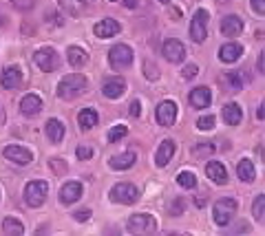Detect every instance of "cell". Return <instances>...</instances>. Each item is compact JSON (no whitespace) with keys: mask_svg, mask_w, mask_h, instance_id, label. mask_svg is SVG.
Instances as JSON below:
<instances>
[{"mask_svg":"<svg viewBox=\"0 0 265 236\" xmlns=\"http://www.w3.org/2000/svg\"><path fill=\"white\" fill-rule=\"evenodd\" d=\"M89 89V80L84 78L82 73H71V75H64L58 84V97L64 102H73L78 97H82Z\"/></svg>","mask_w":265,"mask_h":236,"instance_id":"obj_1","label":"cell"},{"mask_svg":"<svg viewBox=\"0 0 265 236\" xmlns=\"http://www.w3.org/2000/svg\"><path fill=\"white\" fill-rule=\"evenodd\" d=\"M237 208H239L237 199H232V197L219 199V201L215 203V210H212V219H215V223L219 225V228H226V225L232 221L234 214H237Z\"/></svg>","mask_w":265,"mask_h":236,"instance_id":"obj_2","label":"cell"},{"mask_svg":"<svg viewBox=\"0 0 265 236\" xmlns=\"http://www.w3.org/2000/svg\"><path fill=\"white\" fill-rule=\"evenodd\" d=\"M109 199L113 203H120V205H132V203H137V199H139V190H137V186H132V183L120 181L111 188Z\"/></svg>","mask_w":265,"mask_h":236,"instance_id":"obj_3","label":"cell"},{"mask_svg":"<svg viewBox=\"0 0 265 236\" xmlns=\"http://www.w3.org/2000/svg\"><path fill=\"white\" fill-rule=\"evenodd\" d=\"M49 194V183L47 181H29L27 188H24V203L29 208H40L44 201H47Z\"/></svg>","mask_w":265,"mask_h":236,"instance_id":"obj_4","label":"cell"},{"mask_svg":"<svg viewBox=\"0 0 265 236\" xmlns=\"http://www.w3.org/2000/svg\"><path fill=\"white\" fill-rule=\"evenodd\" d=\"M126 230L131 234H152L157 230V221L152 214H132V217L126 221Z\"/></svg>","mask_w":265,"mask_h":236,"instance_id":"obj_5","label":"cell"},{"mask_svg":"<svg viewBox=\"0 0 265 236\" xmlns=\"http://www.w3.org/2000/svg\"><path fill=\"white\" fill-rule=\"evenodd\" d=\"M132 58H135V53H132V49L126 47V44H115V47H111V51H109V64L113 66L115 71L129 69L132 64Z\"/></svg>","mask_w":265,"mask_h":236,"instance_id":"obj_6","label":"cell"},{"mask_svg":"<svg viewBox=\"0 0 265 236\" xmlns=\"http://www.w3.org/2000/svg\"><path fill=\"white\" fill-rule=\"evenodd\" d=\"M33 62L38 66L40 71H44V73H51V71H55L60 66V58H58V51L51 49V47H42L38 49L33 53Z\"/></svg>","mask_w":265,"mask_h":236,"instance_id":"obj_7","label":"cell"},{"mask_svg":"<svg viewBox=\"0 0 265 236\" xmlns=\"http://www.w3.org/2000/svg\"><path fill=\"white\" fill-rule=\"evenodd\" d=\"M208 11L206 9H197L195 16H192V22H190V38L195 40L197 44L206 42L208 38Z\"/></svg>","mask_w":265,"mask_h":236,"instance_id":"obj_8","label":"cell"},{"mask_svg":"<svg viewBox=\"0 0 265 236\" xmlns=\"http://www.w3.org/2000/svg\"><path fill=\"white\" fill-rule=\"evenodd\" d=\"M2 157L18 163V166H29V163L33 161V152L29 150L27 146H18V143H9L2 150Z\"/></svg>","mask_w":265,"mask_h":236,"instance_id":"obj_9","label":"cell"},{"mask_svg":"<svg viewBox=\"0 0 265 236\" xmlns=\"http://www.w3.org/2000/svg\"><path fill=\"white\" fill-rule=\"evenodd\" d=\"M155 119H157V124L164 126V128L175 126V121H177V104L172 100H164L159 106H157Z\"/></svg>","mask_w":265,"mask_h":236,"instance_id":"obj_10","label":"cell"},{"mask_svg":"<svg viewBox=\"0 0 265 236\" xmlns=\"http://www.w3.org/2000/svg\"><path fill=\"white\" fill-rule=\"evenodd\" d=\"M161 55L168 60L170 64H179L186 58V47L175 38H168L164 44H161Z\"/></svg>","mask_w":265,"mask_h":236,"instance_id":"obj_11","label":"cell"},{"mask_svg":"<svg viewBox=\"0 0 265 236\" xmlns=\"http://www.w3.org/2000/svg\"><path fill=\"white\" fill-rule=\"evenodd\" d=\"M22 69L16 64H11V66H7V69L2 71V75H0V86L2 89H7V91H13V89H20V84L24 82L22 78Z\"/></svg>","mask_w":265,"mask_h":236,"instance_id":"obj_12","label":"cell"},{"mask_svg":"<svg viewBox=\"0 0 265 236\" xmlns=\"http://www.w3.org/2000/svg\"><path fill=\"white\" fill-rule=\"evenodd\" d=\"M188 102H190V106H192V109H197V111L208 109V106L212 104V91L208 89V86H197V89L190 91Z\"/></svg>","mask_w":265,"mask_h":236,"instance_id":"obj_13","label":"cell"},{"mask_svg":"<svg viewBox=\"0 0 265 236\" xmlns=\"http://www.w3.org/2000/svg\"><path fill=\"white\" fill-rule=\"evenodd\" d=\"M124 91H126V82H124V78H120V75L106 78L104 84H102V93L109 97V100H120V97L124 95Z\"/></svg>","mask_w":265,"mask_h":236,"instance_id":"obj_14","label":"cell"},{"mask_svg":"<svg viewBox=\"0 0 265 236\" xmlns=\"http://www.w3.org/2000/svg\"><path fill=\"white\" fill-rule=\"evenodd\" d=\"M42 97L35 95V93H27L20 100V113H22L24 117H35L40 111H42Z\"/></svg>","mask_w":265,"mask_h":236,"instance_id":"obj_15","label":"cell"},{"mask_svg":"<svg viewBox=\"0 0 265 236\" xmlns=\"http://www.w3.org/2000/svg\"><path fill=\"white\" fill-rule=\"evenodd\" d=\"M82 199V183L80 181H66L62 190H60V201L64 205H71L75 201H80Z\"/></svg>","mask_w":265,"mask_h":236,"instance_id":"obj_16","label":"cell"},{"mask_svg":"<svg viewBox=\"0 0 265 236\" xmlns=\"http://www.w3.org/2000/svg\"><path fill=\"white\" fill-rule=\"evenodd\" d=\"M241 55H243V47L239 42H228V44H223V47L219 49V60H221L223 64L239 62Z\"/></svg>","mask_w":265,"mask_h":236,"instance_id":"obj_17","label":"cell"},{"mask_svg":"<svg viewBox=\"0 0 265 236\" xmlns=\"http://www.w3.org/2000/svg\"><path fill=\"white\" fill-rule=\"evenodd\" d=\"M120 31H122L120 22L113 20V18L100 20V22H95V27H93V33L98 35V38H113V35H117Z\"/></svg>","mask_w":265,"mask_h":236,"instance_id":"obj_18","label":"cell"},{"mask_svg":"<svg viewBox=\"0 0 265 236\" xmlns=\"http://www.w3.org/2000/svg\"><path fill=\"white\" fill-rule=\"evenodd\" d=\"M221 33L226 38H239L243 33V20L239 16H226L221 20Z\"/></svg>","mask_w":265,"mask_h":236,"instance_id":"obj_19","label":"cell"},{"mask_svg":"<svg viewBox=\"0 0 265 236\" xmlns=\"http://www.w3.org/2000/svg\"><path fill=\"white\" fill-rule=\"evenodd\" d=\"M137 161V155L132 150H126V152H120V155L111 157L109 159V166L113 168V170H129V168L135 166Z\"/></svg>","mask_w":265,"mask_h":236,"instance_id":"obj_20","label":"cell"},{"mask_svg":"<svg viewBox=\"0 0 265 236\" xmlns=\"http://www.w3.org/2000/svg\"><path fill=\"white\" fill-rule=\"evenodd\" d=\"M172 155H175V141H172V139H164V141H161V146L157 148V155H155L157 168H166L168 163H170Z\"/></svg>","mask_w":265,"mask_h":236,"instance_id":"obj_21","label":"cell"},{"mask_svg":"<svg viewBox=\"0 0 265 236\" xmlns=\"http://www.w3.org/2000/svg\"><path fill=\"white\" fill-rule=\"evenodd\" d=\"M206 174L210 181H215L217 186H223V183H228V172H226V166H223L221 161H210L206 166Z\"/></svg>","mask_w":265,"mask_h":236,"instance_id":"obj_22","label":"cell"},{"mask_svg":"<svg viewBox=\"0 0 265 236\" xmlns=\"http://www.w3.org/2000/svg\"><path fill=\"white\" fill-rule=\"evenodd\" d=\"M241 119H243V113L237 102H230V104L223 106V121H226L228 126H239Z\"/></svg>","mask_w":265,"mask_h":236,"instance_id":"obj_23","label":"cell"},{"mask_svg":"<svg viewBox=\"0 0 265 236\" xmlns=\"http://www.w3.org/2000/svg\"><path fill=\"white\" fill-rule=\"evenodd\" d=\"M66 58H69V64L73 66V69H82V66L89 64V53H86L82 47H69Z\"/></svg>","mask_w":265,"mask_h":236,"instance_id":"obj_24","label":"cell"},{"mask_svg":"<svg viewBox=\"0 0 265 236\" xmlns=\"http://www.w3.org/2000/svg\"><path fill=\"white\" fill-rule=\"evenodd\" d=\"M44 130H47V137L53 143H60L64 139V124L60 119H55V117H51L47 124H44Z\"/></svg>","mask_w":265,"mask_h":236,"instance_id":"obj_25","label":"cell"},{"mask_svg":"<svg viewBox=\"0 0 265 236\" xmlns=\"http://www.w3.org/2000/svg\"><path fill=\"white\" fill-rule=\"evenodd\" d=\"M100 121V115L95 109H82L78 113V124L82 130H89V128H95Z\"/></svg>","mask_w":265,"mask_h":236,"instance_id":"obj_26","label":"cell"},{"mask_svg":"<svg viewBox=\"0 0 265 236\" xmlns=\"http://www.w3.org/2000/svg\"><path fill=\"white\" fill-rule=\"evenodd\" d=\"M237 174H239V179H241V181L252 183L254 179H257V170H254V163L250 161V159H241V161H239V166H237Z\"/></svg>","mask_w":265,"mask_h":236,"instance_id":"obj_27","label":"cell"},{"mask_svg":"<svg viewBox=\"0 0 265 236\" xmlns=\"http://www.w3.org/2000/svg\"><path fill=\"white\" fill-rule=\"evenodd\" d=\"M2 234H11V236L24 234V225L20 223V219H16V217H7L2 221Z\"/></svg>","mask_w":265,"mask_h":236,"instance_id":"obj_28","label":"cell"},{"mask_svg":"<svg viewBox=\"0 0 265 236\" xmlns=\"http://www.w3.org/2000/svg\"><path fill=\"white\" fill-rule=\"evenodd\" d=\"M223 75H226V84L230 86L232 91H241L243 84H246L243 71H230V73H223Z\"/></svg>","mask_w":265,"mask_h":236,"instance_id":"obj_29","label":"cell"},{"mask_svg":"<svg viewBox=\"0 0 265 236\" xmlns=\"http://www.w3.org/2000/svg\"><path fill=\"white\" fill-rule=\"evenodd\" d=\"M60 9H62L64 13H69V16H78L80 11H82L84 2L82 0H58Z\"/></svg>","mask_w":265,"mask_h":236,"instance_id":"obj_30","label":"cell"},{"mask_svg":"<svg viewBox=\"0 0 265 236\" xmlns=\"http://www.w3.org/2000/svg\"><path fill=\"white\" fill-rule=\"evenodd\" d=\"M252 217L257 219V223H263V219H265V197H263V194H259V197L254 199V203H252Z\"/></svg>","mask_w":265,"mask_h":236,"instance_id":"obj_31","label":"cell"},{"mask_svg":"<svg viewBox=\"0 0 265 236\" xmlns=\"http://www.w3.org/2000/svg\"><path fill=\"white\" fill-rule=\"evenodd\" d=\"M177 183H179L181 188H186V190L197 188V174H192V172L183 170V172H179V174H177Z\"/></svg>","mask_w":265,"mask_h":236,"instance_id":"obj_32","label":"cell"},{"mask_svg":"<svg viewBox=\"0 0 265 236\" xmlns=\"http://www.w3.org/2000/svg\"><path fill=\"white\" fill-rule=\"evenodd\" d=\"M126 132H129V128H126L124 124H115L109 130V143H117L122 137H126Z\"/></svg>","mask_w":265,"mask_h":236,"instance_id":"obj_33","label":"cell"},{"mask_svg":"<svg viewBox=\"0 0 265 236\" xmlns=\"http://www.w3.org/2000/svg\"><path fill=\"white\" fill-rule=\"evenodd\" d=\"M215 124H217V119H215V115H201L197 119V128L199 130H212V128H215Z\"/></svg>","mask_w":265,"mask_h":236,"instance_id":"obj_34","label":"cell"},{"mask_svg":"<svg viewBox=\"0 0 265 236\" xmlns=\"http://www.w3.org/2000/svg\"><path fill=\"white\" fill-rule=\"evenodd\" d=\"M75 155H78V159H80V161H86V159H91V157L95 155V150H93V148H91V146H84V143H82V146H78V150H75Z\"/></svg>","mask_w":265,"mask_h":236,"instance_id":"obj_35","label":"cell"},{"mask_svg":"<svg viewBox=\"0 0 265 236\" xmlns=\"http://www.w3.org/2000/svg\"><path fill=\"white\" fill-rule=\"evenodd\" d=\"M35 2H38V0H11V4L16 9H20V11H31L35 7Z\"/></svg>","mask_w":265,"mask_h":236,"instance_id":"obj_36","label":"cell"},{"mask_svg":"<svg viewBox=\"0 0 265 236\" xmlns=\"http://www.w3.org/2000/svg\"><path fill=\"white\" fill-rule=\"evenodd\" d=\"M144 75L148 78L150 82H155L157 78H159V71H157V66L152 62H144Z\"/></svg>","mask_w":265,"mask_h":236,"instance_id":"obj_37","label":"cell"},{"mask_svg":"<svg viewBox=\"0 0 265 236\" xmlns=\"http://www.w3.org/2000/svg\"><path fill=\"white\" fill-rule=\"evenodd\" d=\"M208 152H215V143H201V146L192 148V155L195 157H203V155H208Z\"/></svg>","mask_w":265,"mask_h":236,"instance_id":"obj_38","label":"cell"},{"mask_svg":"<svg viewBox=\"0 0 265 236\" xmlns=\"http://www.w3.org/2000/svg\"><path fill=\"white\" fill-rule=\"evenodd\" d=\"M51 170H53L55 174H64L66 172V161L64 159H51Z\"/></svg>","mask_w":265,"mask_h":236,"instance_id":"obj_39","label":"cell"},{"mask_svg":"<svg viewBox=\"0 0 265 236\" xmlns=\"http://www.w3.org/2000/svg\"><path fill=\"white\" fill-rule=\"evenodd\" d=\"M197 73H199V66L197 64H188V66H183V71H181L183 80H192Z\"/></svg>","mask_w":265,"mask_h":236,"instance_id":"obj_40","label":"cell"},{"mask_svg":"<svg viewBox=\"0 0 265 236\" xmlns=\"http://www.w3.org/2000/svg\"><path fill=\"white\" fill-rule=\"evenodd\" d=\"M183 210H186V203H183V199H175V203H172V208H170V214H181Z\"/></svg>","mask_w":265,"mask_h":236,"instance_id":"obj_41","label":"cell"},{"mask_svg":"<svg viewBox=\"0 0 265 236\" xmlns=\"http://www.w3.org/2000/svg\"><path fill=\"white\" fill-rule=\"evenodd\" d=\"M73 219L78 221V223H84V221L91 219V210H78V212L73 214Z\"/></svg>","mask_w":265,"mask_h":236,"instance_id":"obj_42","label":"cell"},{"mask_svg":"<svg viewBox=\"0 0 265 236\" xmlns=\"http://www.w3.org/2000/svg\"><path fill=\"white\" fill-rule=\"evenodd\" d=\"M250 4H252V9L259 13V16L265 13V0H250Z\"/></svg>","mask_w":265,"mask_h":236,"instance_id":"obj_43","label":"cell"},{"mask_svg":"<svg viewBox=\"0 0 265 236\" xmlns=\"http://www.w3.org/2000/svg\"><path fill=\"white\" fill-rule=\"evenodd\" d=\"M129 113H131V117H135V119H137V117H139L141 115V104H139V102H131V109H129Z\"/></svg>","mask_w":265,"mask_h":236,"instance_id":"obj_44","label":"cell"},{"mask_svg":"<svg viewBox=\"0 0 265 236\" xmlns=\"http://www.w3.org/2000/svg\"><path fill=\"white\" fill-rule=\"evenodd\" d=\"M47 18L51 20V24H55V27H62V16H58V13H47Z\"/></svg>","mask_w":265,"mask_h":236,"instance_id":"obj_45","label":"cell"},{"mask_svg":"<svg viewBox=\"0 0 265 236\" xmlns=\"http://www.w3.org/2000/svg\"><path fill=\"white\" fill-rule=\"evenodd\" d=\"M124 4H126L129 9H135V7H137V0H124Z\"/></svg>","mask_w":265,"mask_h":236,"instance_id":"obj_46","label":"cell"},{"mask_svg":"<svg viewBox=\"0 0 265 236\" xmlns=\"http://www.w3.org/2000/svg\"><path fill=\"white\" fill-rule=\"evenodd\" d=\"M257 66H259V73H263V53L259 55V62H257Z\"/></svg>","mask_w":265,"mask_h":236,"instance_id":"obj_47","label":"cell"},{"mask_svg":"<svg viewBox=\"0 0 265 236\" xmlns=\"http://www.w3.org/2000/svg\"><path fill=\"white\" fill-rule=\"evenodd\" d=\"M257 117H259V119H263V117H265V113H263V104L257 109Z\"/></svg>","mask_w":265,"mask_h":236,"instance_id":"obj_48","label":"cell"},{"mask_svg":"<svg viewBox=\"0 0 265 236\" xmlns=\"http://www.w3.org/2000/svg\"><path fill=\"white\" fill-rule=\"evenodd\" d=\"M4 119H7V115H4V111H2V106H0V126L4 124Z\"/></svg>","mask_w":265,"mask_h":236,"instance_id":"obj_49","label":"cell"},{"mask_svg":"<svg viewBox=\"0 0 265 236\" xmlns=\"http://www.w3.org/2000/svg\"><path fill=\"white\" fill-rule=\"evenodd\" d=\"M2 24H4V18H2V13H0V27H2Z\"/></svg>","mask_w":265,"mask_h":236,"instance_id":"obj_50","label":"cell"},{"mask_svg":"<svg viewBox=\"0 0 265 236\" xmlns=\"http://www.w3.org/2000/svg\"><path fill=\"white\" fill-rule=\"evenodd\" d=\"M159 2H161V4H168V2H170V0H159Z\"/></svg>","mask_w":265,"mask_h":236,"instance_id":"obj_51","label":"cell"},{"mask_svg":"<svg viewBox=\"0 0 265 236\" xmlns=\"http://www.w3.org/2000/svg\"><path fill=\"white\" fill-rule=\"evenodd\" d=\"M111 2H115V0H111Z\"/></svg>","mask_w":265,"mask_h":236,"instance_id":"obj_52","label":"cell"}]
</instances>
